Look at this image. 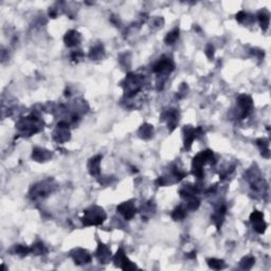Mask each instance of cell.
I'll return each mask as SVG.
<instances>
[{
	"label": "cell",
	"instance_id": "obj_1",
	"mask_svg": "<svg viewBox=\"0 0 271 271\" xmlns=\"http://www.w3.org/2000/svg\"><path fill=\"white\" fill-rule=\"evenodd\" d=\"M209 262H210L209 265H210L211 268H214V269H220V268H223V261H219V259H210Z\"/></svg>",
	"mask_w": 271,
	"mask_h": 271
},
{
	"label": "cell",
	"instance_id": "obj_2",
	"mask_svg": "<svg viewBox=\"0 0 271 271\" xmlns=\"http://www.w3.org/2000/svg\"><path fill=\"white\" fill-rule=\"evenodd\" d=\"M72 32H70L68 34L67 33V36H66V43H67L68 46H72L76 43V34H71ZM77 44V43H76Z\"/></svg>",
	"mask_w": 271,
	"mask_h": 271
},
{
	"label": "cell",
	"instance_id": "obj_3",
	"mask_svg": "<svg viewBox=\"0 0 271 271\" xmlns=\"http://www.w3.org/2000/svg\"><path fill=\"white\" fill-rule=\"evenodd\" d=\"M177 37H178V31H175V32L168 34L167 38H166V44H173L176 40Z\"/></svg>",
	"mask_w": 271,
	"mask_h": 271
}]
</instances>
